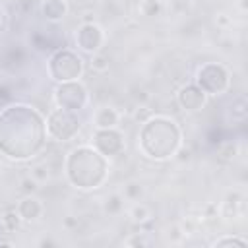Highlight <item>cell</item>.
I'll list each match as a JSON object with an SVG mask.
<instances>
[{"mask_svg":"<svg viewBox=\"0 0 248 248\" xmlns=\"http://www.w3.org/2000/svg\"><path fill=\"white\" fill-rule=\"evenodd\" d=\"M141 124L143 126L138 136V145L145 157L153 161H165L176 155L182 145V132L172 118L157 114L149 116Z\"/></svg>","mask_w":248,"mask_h":248,"instance_id":"cell-2","label":"cell"},{"mask_svg":"<svg viewBox=\"0 0 248 248\" xmlns=\"http://www.w3.org/2000/svg\"><path fill=\"white\" fill-rule=\"evenodd\" d=\"M141 186L138 184V182H128L126 186H124V192H122V198H126V200H132V202H136V200H140V196H141Z\"/></svg>","mask_w":248,"mask_h":248,"instance_id":"cell-20","label":"cell"},{"mask_svg":"<svg viewBox=\"0 0 248 248\" xmlns=\"http://www.w3.org/2000/svg\"><path fill=\"white\" fill-rule=\"evenodd\" d=\"M46 70H48V76L58 83L74 81V79H79L83 74V60L78 52L70 48H60L50 56Z\"/></svg>","mask_w":248,"mask_h":248,"instance_id":"cell-4","label":"cell"},{"mask_svg":"<svg viewBox=\"0 0 248 248\" xmlns=\"http://www.w3.org/2000/svg\"><path fill=\"white\" fill-rule=\"evenodd\" d=\"M196 85H200L205 95H221L231 85V74L223 64L207 62L198 70Z\"/></svg>","mask_w":248,"mask_h":248,"instance_id":"cell-6","label":"cell"},{"mask_svg":"<svg viewBox=\"0 0 248 248\" xmlns=\"http://www.w3.org/2000/svg\"><path fill=\"white\" fill-rule=\"evenodd\" d=\"M120 122V112L114 107H99L93 114V124L95 128H116Z\"/></svg>","mask_w":248,"mask_h":248,"instance_id":"cell-12","label":"cell"},{"mask_svg":"<svg viewBox=\"0 0 248 248\" xmlns=\"http://www.w3.org/2000/svg\"><path fill=\"white\" fill-rule=\"evenodd\" d=\"M93 147L107 159L120 155L124 151V136L116 128H97L93 132Z\"/></svg>","mask_w":248,"mask_h":248,"instance_id":"cell-8","label":"cell"},{"mask_svg":"<svg viewBox=\"0 0 248 248\" xmlns=\"http://www.w3.org/2000/svg\"><path fill=\"white\" fill-rule=\"evenodd\" d=\"M17 213L21 217V221L33 223L43 215V203L41 200H37L33 194H27L19 203H17Z\"/></svg>","mask_w":248,"mask_h":248,"instance_id":"cell-11","label":"cell"},{"mask_svg":"<svg viewBox=\"0 0 248 248\" xmlns=\"http://www.w3.org/2000/svg\"><path fill=\"white\" fill-rule=\"evenodd\" d=\"M108 174V161L93 145L74 147L66 157L68 182L78 190L99 188Z\"/></svg>","mask_w":248,"mask_h":248,"instance_id":"cell-3","label":"cell"},{"mask_svg":"<svg viewBox=\"0 0 248 248\" xmlns=\"http://www.w3.org/2000/svg\"><path fill=\"white\" fill-rule=\"evenodd\" d=\"M140 10L143 16H159L161 14V2L159 0H141Z\"/></svg>","mask_w":248,"mask_h":248,"instance_id":"cell-18","label":"cell"},{"mask_svg":"<svg viewBox=\"0 0 248 248\" xmlns=\"http://www.w3.org/2000/svg\"><path fill=\"white\" fill-rule=\"evenodd\" d=\"M103 43H105V33H103V29H101L95 21L81 23L79 29L76 31V45H78L83 52L95 54V52L101 50Z\"/></svg>","mask_w":248,"mask_h":248,"instance_id":"cell-9","label":"cell"},{"mask_svg":"<svg viewBox=\"0 0 248 248\" xmlns=\"http://www.w3.org/2000/svg\"><path fill=\"white\" fill-rule=\"evenodd\" d=\"M130 217H132V221L134 223H145V221H149V217H151V209L145 205V203H134L132 207H130Z\"/></svg>","mask_w":248,"mask_h":248,"instance_id":"cell-14","label":"cell"},{"mask_svg":"<svg viewBox=\"0 0 248 248\" xmlns=\"http://www.w3.org/2000/svg\"><path fill=\"white\" fill-rule=\"evenodd\" d=\"M46 136V120L33 107L12 105L0 112V153L14 161L35 157Z\"/></svg>","mask_w":248,"mask_h":248,"instance_id":"cell-1","label":"cell"},{"mask_svg":"<svg viewBox=\"0 0 248 248\" xmlns=\"http://www.w3.org/2000/svg\"><path fill=\"white\" fill-rule=\"evenodd\" d=\"M10 95H12V89H10V85L2 83V85H0V99H10Z\"/></svg>","mask_w":248,"mask_h":248,"instance_id":"cell-24","label":"cell"},{"mask_svg":"<svg viewBox=\"0 0 248 248\" xmlns=\"http://www.w3.org/2000/svg\"><path fill=\"white\" fill-rule=\"evenodd\" d=\"M176 101L184 110H200L207 103V95L202 91L200 85L188 83V85L180 87V91L176 93Z\"/></svg>","mask_w":248,"mask_h":248,"instance_id":"cell-10","label":"cell"},{"mask_svg":"<svg viewBox=\"0 0 248 248\" xmlns=\"http://www.w3.org/2000/svg\"><path fill=\"white\" fill-rule=\"evenodd\" d=\"M246 244H248V242H246L244 238L234 236V234H232V236H223V238H217V240L213 242V246H215V248H217V246H219V248H223V246H242V248H244Z\"/></svg>","mask_w":248,"mask_h":248,"instance_id":"cell-19","label":"cell"},{"mask_svg":"<svg viewBox=\"0 0 248 248\" xmlns=\"http://www.w3.org/2000/svg\"><path fill=\"white\" fill-rule=\"evenodd\" d=\"M8 29V14L4 8H0V33H4Z\"/></svg>","mask_w":248,"mask_h":248,"instance_id":"cell-23","label":"cell"},{"mask_svg":"<svg viewBox=\"0 0 248 248\" xmlns=\"http://www.w3.org/2000/svg\"><path fill=\"white\" fill-rule=\"evenodd\" d=\"M19 223H21V217L17 213V209H12V211H6L4 217H2V227L8 231V232H14L19 229Z\"/></svg>","mask_w":248,"mask_h":248,"instance_id":"cell-15","label":"cell"},{"mask_svg":"<svg viewBox=\"0 0 248 248\" xmlns=\"http://www.w3.org/2000/svg\"><path fill=\"white\" fill-rule=\"evenodd\" d=\"M89 66H91L93 72L105 74V72L108 70V66H110V60H108V56H105V54H101V52H95V54H91Z\"/></svg>","mask_w":248,"mask_h":248,"instance_id":"cell-16","label":"cell"},{"mask_svg":"<svg viewBox=\"0 0 248 248\" xmlns=\"http://www.w3.org/2000/svg\"><path fill=\"white\" fill-rule=\"evenodd\" d=\"M31 176H33L37 182L48 180V167H46V165H35V167L31 169Z\"/></svg>","mask_w":248,"mask_h":248,"instance_id":"cell-21","label":"cell"},{"mask_svg":"<svg viewBox=\"0 0 248 248\" xmlns=\"http://www.w3.org/2000/svg\"><path fill=\"white\" fill-rule=\"evenodd\" d=\"M122 202H124V198H122L120 194H112V196H108V198L105 200V211L110 213V215L118 213V211L122 209Z\"/></svg>","mask_w":248,"mask_h":248,"instance_id":"cell-17","label":"cell"},{"mask_svg":"<svg viewBox=\"0 0 248 248\" xmlns=\"http://www.w3.org/2000/svg\"><path fill=\"white\" fill-rule=\"evenodd\" d=\"M79 128H81V122L76 110L58 107L46 116V134L56 141H70L74 136H78Z\"/></svg>","mask_w":248,"mask_h":248,"instance_id":"cell-5","label":"cell"},{"mask_svg":"<svg viewBox=\"0 0 248 248\" xmlns=\"http://www.w3.org/2000/svg\"><path fill=\"white\" fill-rule=\"evenodd\" d=\"M54 101H56V107L78 112L79 108H83L87 105L89 95H87L85 85L79 79H74V81L58 83V87L54 89Z\"/></svg>","mask_w":248,"mask_h":248,"instance_id":"cell-7","label":"cell"},{"mask_svg":"<svg viewBox=\"0 0 248 248\" xmlns=\"http://www.w3.org/2000/svg\"><path fill=\"white\" fill-rule=\"evenodd\" d=\"M41 12L43 16L52 21V23H58L64 19V16L68 14V4L64 0H45L43 6H41Z\"/></svg>","mask_w":248,"mask_h":248,"instance_id":"cell-13","label":"cell"},{"mask_svg":"<svg viewBox=\"0 0 248 248\" xmlns=\"http://www.w3.org/2000/svg\"><path fill=\"white\" fill-rule=\"evenodd\" d=\"M37 184H39V182H37L33 176H25V178L21 180V184H19V190L27 196V194H33V192L37 190Z\"/></svg>","mask_w":248,"mask_h":248,"instance_id":"cell-22","label":"cell"}]
</instances>
